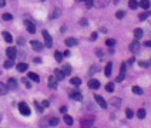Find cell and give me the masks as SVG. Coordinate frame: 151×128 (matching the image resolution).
I'll use <instances>...</instances> for the list:
<instances>
[{
	"mask_svg": "<svg viewBox=\"0 0 151 128\" xmlns=\"http://www.w3.org/2000/svg\"><path fill=\"white\" fill-rule=\"evenodd\" d=\"M93 124H94V117H93V115H87L86 118H83L80 121L81 128H91Z\"/></svg>",
	"mask_w": 151,
	"mask_h": 128,
	"instance_id": "cell-1",
	"label": "cell"
},
{
	"mask_svg": "<svg viewBox=\"0 0 151 128\" xmlns=\"http://www.w3.org/2000/svg\"><path fill=\"white\" fill-rule=\"evenodd\" d=\"M43 39H44V46L46 47H53V39L47 30H43Z\"/></svg>",
	"mask_w": 151,
	"mask_h": 128,
	"instance_id": "cell-2",
	"label": "cell"
},
{
	"mask_svg": "<svg viewBox=\"0 0 151 128\" xmlns=\"http://www.w3.org/2000/svg\"><path fill=\"white\" fill-rule=\"evenodd\" d=\"M19 111H20V112H22V114H23L24 117L30 115V112H32V111H30V107H29V105H27L26 102H23V101L19 102Z\"/></svg>",
	"mask_w": 151,
	"mask_h": 128,
	"instance_id": "cell-3",
	"label": "cell"
},
{
	"mask_svg": "<svg viewBox=\"0 0 151 128\" xmlns=\"http://www.w3.org/2000/svg\"><path fill=\"white\" fill-rule=\"evenodd\" d=\"M130 51L133 53V54H137V53H140V50H141V44L138 43V40H135V41H133L131 44H130Z\"/></svg>",
	"mask_w": 151,
	"mask_h": 128,
	"instance_id": "cell-4",
	"label": "cell"
},
{
	"mask_svg": "<svg viewBox=\"0 0 151 128\" xmlns=\"http://www.w3.org/2000/svg\"><path fill=\"white\" fill-rule=\"evenodd\" d=\"M94 100L97 101V104L100 105L101 108H107V101H106V100H104V98H103L101 95H99V94H96V95H94Z\"/></svg>",
	"mask_w": 151,
	"mask_h": 128,
	"instance_id": "cell-5",
	"label": "cell"
},
{
	"mask_svg": "<svg viewBox=\"0 0 151 128\" xmlns=\"http://www.w3.org/2000/svg\"><path fill=\"white\" fill-rule=\"evenodd\" d=\"M30 46L33 47L34 51H42L43 50V44L40 41H37V40H32V41H30Z\"/></svg>",
	"mask_w": 151,
	"mask_h": 128,
	"instance_id": "cell-6",
	"label": "cell"
},
{
	"mask_svg": "<svg viewBox=\"0 0 151 128\" xmlns=\"http://www.w3.org/2000/svg\"><path fill=\"white\" fill-rule=\"evenodd\" d=\"M24 26H26V29H27V31H29L30 34H34V33H36V26H34L32 21L26 20V21H24Z\"/></svg>",
	"mask_w": 151,
	"mask_h": 128,
	"instance_id": "cell-7",
	"label": "cell"
},
{
	"mask_svg": "<svg viewBox=\"0 0 151 128\" xmlns=\"http://www.w3.org/2000/svg\"><path fill=\"white\" fill-rule=\"evenodd\" d=\"M6 54H7V57L10 60H14L16 59V54H17V50L14 47H9L7 50H6Z\"/></svg>",
	"mask_w": 151,
	"mask_h": 128,
	"instance_id": "cell-8",
	"label": "cell"
},
{
	"mask_svg": "<svg viewBox=\"0 0 151 128\" xmlns=\"http://www.w3.org/2000/svg\"><path fill=\"white\" fill-rule=\"evenodd\" d=\"M88 87H90L91 90H99V88H100V81L96 80V78H91V80L88 81Z\"/></svg>",
	"mask_w": 151,
	"mask_h": 128,
	"instance_id": "cell-9",
	"label": "cell"
},
{
	"mask_svg": "<svg viewBox=\"0 0 151 128\" xmlns=\"http://www.w3.org/2000/svg\"><path fill=\"white\" fill-rule=\"evenodd\" d=\"M70 98H73L76 101H81V100H83V95L78 93V91L73 90V91H70Z\"/></svg>",
	"mask_w": 151,
	"mask_h": 128,
	"instance_id": "cell-10",
	"label": "cell"
},
{
	"mask_svg": "<svg viewBox=\"0 0 151 128\" xmlns=\"http://www.w3.org/2000/svg\"><path fill=\"white\" fill-rule=\"evenodd\" d=\"M110 3V0H93V4L97 7H106Z\"/></svg>",
	"mask_w": 151,
	"mask_h": 128,
	"instance_id": "cell-11",
	"label": "cell"
},
{
	"mask_svg": "<svg viewBox=\"0 0 151 128\" xmlns=\"http://www.w3.org/2000/svg\"><path fill=\"white\" fill-rule=\"evenodd\" d=\"M7 87L10 88V90H16L17 88V81L14 80V78H9L7 80Z\"/></svg>",
	"mask_w": 151,
	"mask_h": 128,
	"instance_id": "cell-12",
	"label": "cell"
},
{
	"mask_svg": "<svg viewBox=\"0 0 151 128\" xmlns=\"http://www.w3.org/2000/svg\"><path fill=\"white\" fill-rule=\"evenodd\" d=\"M49 87H50L51 90H56L57 88V80H56V77H50L49 78Z\"/></svg>",
	"mask_w": 151,
	"mask_h": 128,
	"instance_id": "cell-13",
	"label": "cell"
},
{
	"mask_svg": "<svg viewBox=\"0 0 151 128\" xmlns=\"http://www.w3.org/2000/svg\"><path fill=\"white\" fill-rule=\"evenodd\" d=\"M54 77H56V80H64V73L60 70V68H56V71H54Z\"/></svg>",
	"mask_w": 151,
	"mask_h": 128,
	"instance_id": "cell-14",
	"label": "cell"
},
{
	"mask_svg": "<svg viewBox=\"0 0 151 128\" xmlns=\"http://www.w3.org/2000/svg\"><path fill=\"white\" fill-rule=\"evenodd\" d=\"M77 40L76 39H73V37H68V39H66V46H68V47H73V46H77Z\"/></svg>",
	"mask_w": 151,
	"mask_h": 128,
	"instance_id": "cell-15",
	"label": "cell"
},
{
	"mask_svg": "<svg viewBox=\"0 0 151 128\" xmlns=\"http://www.w3.org/2000/svg\"><path fill=\"white\" fill-rule=\"evenodd\" d=\"M27 68H29V66H27L26 63H19V64H17V71H20V73L27 71Z\"/></svg>",
	"mask_w": 151,
	"mask_h": 128,
	"instance_id": "cell-16",
	"label": "cell"
},
{
	"mask_svg": "<svg viewBox=\"0 0 151 128\" xmlns=\"http://www.w3.org/2000/svg\"><path fill=\"white\" fill-rule=\"evenodd\" d=\"M111 105H114V107H120L121 105V98H118V97H114V98H111Z\"/></svg>",
	"mask_w": 151,
	"mask_h": 128,
	"instance_id": "cell-17",
	"label": "cell"
},
{
	"mask_svg": "<svg viewBox=\"0 0 151 128\" xmlns=\"http://www.w3.org/2000/svg\"><path fill=\"white\" fill-rule=\"evenodd\" d=\"M3 39H4V41H7V43H12L13 41V37H12V34L9 33V31H3Z\"/></svg>",
	"mask_w": 151,
	"mask_h": 128,
	"instance_id": "cell-18",
	"label": "cell"
},
{
	"mask_svg": "<svg viewBox=\"0 0 151 128\" xmlns=\"http://www.w3.org/2000/svg\"><path fill=\"white\" fill-rule=\"evenodd\" d=\"M9 93V87L3 83H0V95H4V94Z\"/></svg>",
	"mask_w": 151,
	"mask_h": 128,
	"instance_id": "cell-19",
	"label": "cell"
},
{
	"mask_svg": "<svg viewBox=\"0 0 151 128\" xmlns=\"http://www.w3.org/2000/svg\"><path fill=\"white\" fill-rule=\"evenodd\" d=\"M131 91H133L134 94H137V95H141V94H144L143 88H141V87H138V85H134V87L131 88Z\"/></svg>",
	"mask_w": 151,
	"mask_h": 128,
	"instance_id": "cell-20",
	"label": "cell"
},
{
	"mask_svg": "<svg viewBox=\"0 0 151 128\" xmlns=\"http://www.w3.org/2000/svg\"><path fill=\"white\" fill-rule=\"evenodd\" d=\"M143 30L141 29H135L134 30V37H135V40H140L141 37H143Z\"/></svg>",
	"mask_w": 151,
	"mask_h": 128,
	"instance_id": "cell-21",
	"label": "cell"
},
{
	"mask_svg": "<svg viewBox=\"0 0 151 128\" xmlns=\"http://www.w3.org/2000/svg\"><path fill=\"white\" fill-rule=\"evenodd\" d=\"M111 68H113V63H107L106 70H104V74H106V77H110V74H111Z\"/></svg>",
	"mask_w": 151,
	"mask_h": 128,
	"instance_id": "cell-22",
	"label": "cell"
},
{
	"mask_svg": "<svg viewBox=\"0 0 151 128\" xmlns=\"http://www.w3.org/2000/svg\"><path fill=\"white\" fill-rule=\"evenodd\" d=\"M138 6H141L143 9L148 10V7H150V0H141V1L138 3Z\"/></svg>",
	"mask_w": 151,
	"mask_h": 128,
	"instance_id": "cell-23",
	"label": "cell"
},
{
	"mask_svg": "<svg viewBox=\"0 0 151 128\" xmlns=\"http://www.w3.org/2000/svg\"><path fill=\"white\" fill-rule=\"evenodd\" d=\"M150 16H151V10H147V11L141 13V14L138 16V19H140V20H145V19H148Z\"/></svg>",
	"mask_w": 151,
	"mask_h": 128,
	"instance_id": "cell-24",
	"label": "cell"
},
{
	"mask_svg": "<svg viewBox=\"0 0 151 128\" xmlns=\"http://www.w3.org/2000/svg\"><path fill=\"white\" fill-rule=\"evenodd\" d=\"M63 57H64L63 53H60V51H56V53H54V59H56L57 63H61V61H63Z\"/></svg>",
	"mask_w": 151,
	"mask_h": 128,
	"instance_id": "cell-25",
	"label": "cell"
},
{
	"mask_svg": "<svg viewBox=\"0 0 151 128\" xmlns=\"http://www.w3.org/2000/svg\"><path fill=\"white\" fill-rule=\"evenodd\" d=\"M29 78H30V80H33L34 83H39V81H40V77L37 76L36 73H29Z\"/></svg>",
	"mask_w": 151,
	"mask_h": 128,
	"instance_id": "cell-26",
	"label": "cell"
},
{
	"mask_svg": "<svg viewBox=\"0 0 151 128\" xmlns=\"http://www.w3.org/2000/svg\"><path fill=\"white\" fill-rule=\"evenodd\" d=\"M60 70H61V71L64 73V76H68V74H71V67H70L68 64H67V66H64V67H61Z\"/></svg>",
	"mask_w": 151,
	"mask_h": 128,
	"instance_id": "cell-27",
	"label": "cell"
},
{
	"mask_svg": "<svg viewBox=\"0 0 151 128\" xmlns=\"http://www.w3.org/2000/svg\"><path fill=\"white\" fill-rule=\"evenodd\" d=\"M59 124V118L57 117H53V118L49 119V125H51V127H56Z\"/></svg>",
	"mask_w": 151,
	"mask_h": 128,
	"instance_id": "cell-28",
	"label": "cell"
},
{
	"mask_svg": "<svg viewBox=\"0 0 151 128\" xmlns=\"http://www.w3.org/2000/svg\"><path fill=\"white\" fill-rule=\"evenodd\" d=\"M70 83H71L73 85H80L81 84V80H80L78 77H73V78L70 80Z\"/></svg>",
	"mask_w": 151,
	"mask_h": 128,
	"instance_id": "cell-29",
	"label": "cell"
},
{
	"mask_svg": "<svg viewBox=\"0 0 151 128\" xmlns=\"http://www.w3.org/2000/svg\"><path fill=\"white\" fill-rule=\"evenodd\" d=\"M145 115H147V112H145V110L144 108H141V110H138V112H137V117L138 118H145Z\"/></svg>",
	"mask_w": 151,
	"mask_h": 128,
	"instance_id": "cell-30",
	"label": "cell"
},
{
	"mask_svg": "<svg viewBox=\"0 0 151 128\" xmlns=\"http://www.w3.org/2000/svg\"><path fill=\"white\" fill-rule=\"evenodd\" d=\"M128 6H130V9H137L138 7V1L137 0H130L128 1Z\"/></svg>",
	"mask_w": 151,
	"mask_h": 128,
	"instance_id": "cell-31",
	"label": "cell"
},
{
	"mask_svg": "<svg viewBox=\"0 0 151 128\" xmlns=\"http://www.w3.org/2000/svg\"><path fill=\"white\" fill-rule=\"evenodd\" d=\"M106 91L113 93V91H114V83H109V84L106 85Z\"/></svg>",
	"mask_w": 151,
	"mask_h": 128,
	"instance_id": "cell-32",
	"label": "cell"
},
{
	"mask_svg": "<svg viewBox=\"0 0 151 128\" xmlns=\"http://www.w3.org/2000/svg\"><path fill=\"white\" fill-rule=\"evenodd\" d=\"M64 122H66L67 125H73V118H71L70 115H64Z\"/></svg>",
	"mask_w": 151,
	"mask_h": 128,
	"instance_id": "cell-33",
	"label": "cell"
},
{
	"mask_svg": "<svg viewBox=\"0 0 151 128\" xmlns=\"http://www.w3.org/2000/svg\"><path fill=\"white\" fill-rule=\"evenodd\" d=\"M116 40L114 39H109V40H106V46H109V47H113V46H116Z\"/></svg>",
	"mask_w": 151,
	"mask_h": 128,
	"instance_id": "cell-34",
	"label": "cell"
},
{
	"mask_svg": "<svg viewBox=\"0 0 151 128\" xmlns=\"http://www.w3.org/2000/svg\"><path fill=\"white\" fill-rule=\"evenodd\" d=\"M126 117L127 118H133V117H134V112H133L131 108H127L126 110Z\"/></svg>",
	"mask_w": 151,
	"mask_h": 128,
	"instance_id": "cell-35",
	"label": "cell"
},
{
	"mask_svg": "<svg viewBox=\"0 0 151 128\" xmlns=\"http://www.w3.org/2000/svg\"><path fill=\"white\" fill-rule=\"evenodd\" d=\"M13 64H14V63H13V60L9 59L7 61H4V68H12L13 67Z\"/></svg>",
	"mask_w": 151,
	"mask_h": 128,
	"instance_id": "cell-36",
	"label": "cell"
},
{
	"mask_svg": "<svg viewBox=\"0 0 151 128\" xmlns=\"http://www.w3.org/2000/svg\"><path fill=\"white\" fill-rule=\"evenodd\" d=\"M127 70V64L126 63H121V67H120V74H126Z\"/></svg>",
	"mask_w": 151,
	"mask_h": 128,
	"instance_id": "cell-37",
	"label": "cell"
},
{
	"mask_svg": "<svg viewBox=\"0 0 151 128\" xmlns=\"http://www.w3.org/2000/svg\"><path fill=\"white\" fill-rule=\"evenodd\" d=\"M124 16H126V11H123V10H118L117 13H116V17H117V19H123Z\"/></svg>",
	"mask_w": 151,
	"mask_h": 128,
	"instance_id": "cell-38",
	"label": "cell"
},
{
	"mask_svg": "<svg viewBox=\"0 0 151 128\" xmlns=\"http://www.w3.org/2000/svg\"><path fill=\"white\" fill-rule=\"evenodd\" d=\"M12 19H13V16H12L10 13H4V14H3V20H6V21L12 20Z\"/></svg>",
	"mask_w": 151,
	"mask_h": 128,
	"instance_id": "cell-39",
	"label": "cell"
},
{
	"mask_svg": "<svg viewBox=\"0 0 151 128\" xmlns=\"http://www.w3.org/2000/svg\"><path fill=\"white\" fill-rule=\"evenodd\" d=\"M59 16H60V10L59 9H56L54 13H51V19H56V17H59Z\"/></svg>",
	"mask_w": 151,
	"mask_h": 128,
	"instance_id": "cell-40",
	"label": "cell"
},
{
	"mask_svg": "<svg viewBox=\"0 0 151 128\" xmlns=\"http://www.w3.org/2000/svg\"><path fill=\"white\" fill-rule=\"evenodd\" d=\"M138 64H140V67H150V63H147V61H140Z\"/></svg>",
	"mask_w": 151,
	"mask_h": 128,
	"instance_id": "cell-41",
	"label": "cell"
},
{
	"mask_svg": "<svg viewBox=\"0 0 151 128\" xmlns=\"http://www.w3.org/2000/svg\"><path fill=\"white\" fill-rule=\"evenodd\" d=\"M124 77H126V74H120V76L116 78V81H117V83H121V81L124 80Z\"/></svg>",
	"mask_w": 151,
	"mask_h": 128,
	"instance_id": "cell-42",
	"label": "cell"
},
{
	"mask_svg": "<svg viewBox=\"0 0 151 128\" xmlns=\"http://www.w3.org/2000/svg\"><path fill=\"white\" fill-rule=\"evenodd\" d=\"M22 80H23V83H24V85L27 87V88H30V87H32V84H30V81H29L27 78H22Z\"/></svg>",
	"mask_w": 151,
	"mask_h": 128,
	"instance_id": "cell-43",
	"label": "cell"
},
{
	"mask_svg": "<svg viewBox=\"0 0 151 128\" xmlns=\"http://www.w3.org/2000/svg\"><path fill=\"white\" fill-rule=\"evenodd\" d=\"M96 71H99V67H97V66H93V67H91V70H90L88 73H90V74H94Z\"/></svg>",
	"mask_w": 151,
	"mask_h": 128,
	"instance_id": "cell-44",
	"label": "cell"
},
{
	"mask_svg": "<svg viewBox=\"0 0 151 128\" xmlns=\"http://www.w3.org/2000/svg\"><path fill=\"white\" fill-rule=\"evenodd\" d=\"M34 104H36V108L39 110V112H42V111H43V108H44V107H43V105H40L39 102H34Z\"/></svg>",
	"mask_w": 151,
	"mask_h": 128,
	"instance_id": "cell-45",
	"label": "cell"
},
{
	"mask_svg": "<svg viewBox=\"0 0 151 128\" xmlns=\"http://www.w3.org/2000/svg\"><path fill=\"white\" fill-rule=\"evenodd\" d=\"M96 53H97V56H99L100 59H103V50H100V49H97V50H96Z\"/></svg>",
	"mask_w": 151,
	"mask_h": 128,
	"instance_id": "cell-46",
	"label": "cell"
},
{
	"mask_svg": "<svg viewBox=\"0 0 151 128\" xmlns=\"http://www.w3.org/2000/svg\"><path fill=\"white\" fill-rule=\"evenodd\" d=\"M134 63H135V59H134V57H131V59L128 60V61H127L126 64H130V66H131V64H134Z\"/></svg>",
	"mask_w": 151,
	"mask_h": 128,
	"instance_id": "cell-47",
	"label": "cell"
},
{
	"mask_svg": "<svg viewBox=\"0 0 151 128\" xmlns=\"http://www.w3.org/2000/svg\"><path fill=\"white\" fill-rule=\"evenodd\" d=\"M84 1H86L87 7H91V6H93V0H84Z\"/></svg>",
	"mask_w": 151,
	"mask_h": 128,
	"instance_id": "cell-48",
	"label": "cell"
},
{
	"mask_svg": "<svg viewBox=\"0 0 151 128\" xmlns=\"http://www.w3.org/2000/svg\"><path fill=\"white\" fill-rule=\"evenodd\" d=\"M80 24H81V26H87V20H86V19H81V20H80Z\"/></svg>",
	"mask_w": 151,
	"mask_h": 128,
	"instance_id": "cell-49",
	"label": "cell"
},
{
	"mask_svg": "<svg viewBox=\"0 0 151 128\" xmlns=\"http://www.w3.org/2000/svg\"><path fill=\"white\" fill-rule=\"evenodd\" d=\"M90 39H91L93 41H94V40L97 39V33H91V36H90Z\"/></svg>",
	"mask_w": 151,
	"mask_h": 128,
	"instance_id": "cell-50",
	"label": "cell"
},
{
	"mask_svg": "<svg viewBox=\"0 0 151 128\" xmlns=\"http://www.w3.org/2000/svg\"><path fill=\"white\" fill-rule=\"evenodd\" d=\"M42 105H43V107H49V105H50V102L46 100V101H43V102H42Z\"/></svg>",
	"mask_w": 151,
	"mask_h": 128,
	"instance_id": "cell-51",
	"label": "cell"
},
{
	"mask_svg": "<svg viewBox=\"0 0 151 128\" xmlns=\"http://www.w3.org/2000/svg\"><path fill=\"white\" fill-rule=\"evenodd\" d=\"M6 6V0H0V9Z\"/></svg>",
	"mask_w": 151,
	"mask_h": 128,
	"instance_id": "cell-52",
	"label": "cell"
},
{
	"mask_svg": "<svg viewBox=\"0 0 151 128\" xmlns=\"http://www.w3.org/2000/svg\"><path fill=\"white\" fill-rule=\"evenodd\" d=\"M143 46H145V47H151V41H144Z\"/></svg>",
	"mask_w": 151,
	"mask_h": 128,
	"instance_id": "cell-53",
	"label": "cell"
},
{
	"mask_svg": "<svg viewBox=\"0 0 151 128\" xmlns=\"http://www.w3.org/2000/svg\"><path fill=\"white\" fill-rule=\"evenodd\" d=\"M34 63H42V59H39V57H36V59H34Z\"/></svg>",
	"mask_w": 151,
	"mask_h": 128,
	"instance_id": "cell-54",
	"label": "cell"
},
{
	"mask_svg": "<svg viewBox=\"0 0 151 128\" xmlns=\"http://www.w3.org/2000/svg\"><path fill=\"white\" fill-rule=\"evenodd\" d=\"M60 111H61V112H66V111H67V107H61Z\"/></svg>",
	"mask_w": 151,
	"mask_h": 128,
	"instance_id": "cell-55",
	"label": "cell"
},
{
	"mask_svg": "<svg viewBox=\"0 0 151 128\" xmlns=\"http://www.w3.org/2000/svg\"><path fill=\"white\" fill-rule=\"evenodd\" d=\"M63 56H66V57H67V56H70V51L66 50V51H64V54H63Z\"/></svg>",
	"mask_w": 151,
	"mask_h": 128,
	"instance_id": "cell-56",
	"label": "cell"
},
{
	"mask_svg": "<svg viewBox=\"0 0 151 128\" xmlns=\"http://www.w3.org/2000/svg\"><path fill=\"white\" fill-rule=\"evenodd\" d=\"M81 1H84V0H81Z\"/></svg>",
	"mask_w": 151,
	"mask_h": 128,
	"instance_id": "cell-57",
	"label": "cell"
}]
</instances>
